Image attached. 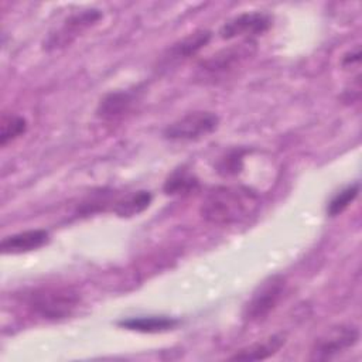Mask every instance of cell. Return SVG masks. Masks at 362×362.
<instances>
[{
  "label": "cell",
  "instance_id": "obj_1",
  "mask_svg": "<svg viewBox=\"0 0 362 362\" xmlns=\"http://www.w3.org/2000/svg\"><path fill=\"white\" fill-rule=\"evenodd\" d=\"M259 194L245 185H218L204 198L199 214L212 225H235L253 215L259 208Z\"/></svg>",
  "mask_w": 362,
  "mask_h": 362
},
{
  "label": "cell",
  "instance_id": "obj_2",
  "mask_svg": "<svg viewBox=\"0 0 362 362\" xmlns=\"http://www.w3.org/2000/svg\"><path fill=\"white\" fill-rule=\"evenodd\" d=\"M79 301L81 296L72 287H42L25 296L28 310L37 317L49 321L69 317Z\"/></svg>",
  "mask_w": 362,
  "mask_h": 362
},
{
  "label": "cell",
  "instance_id": "obj_3",
  "mask_svg": "<svg viewBox=\"0 0 362 362\" xmlns=\"http://www.w3.org/2000/svg\"><path fill=\"white\" fill-rule=\"evenodd\" d=\"M286 287L287 283L283 274H273L260 281L243 308V320L257 322L267 318L283 300Z\"/></svg>",
  "mask_w": 362,
  "mask_h": 362
},
{
  "label": "cell",
  "instance_id": "obj_4",
  "mask_svg": "<svg viewBox=\"0 0 362 362\" xmlns=\"http://www.w3.org/2000/svg\"><path fill=\"white\" fill-rule=\"evenodd\" d=\"M219 126V117L214 112H189L163 130V137L173 141H191L206 137Z\"/></svg>",
  "mask_w": 362,
  "mask_h": 362
},
{
  "label": "cell",
  "instance_id": "obj_5",
  "mask_svg": "<svg viewBox=\"0 0 362 362\" xmlns=\"http://www.w3.org/2000/svg\"><path fill=\"white\" fill-rule=\"evenodd\" d=\"M359 339V329L352 324H339L328 328L313 345L310 359L328 361L352 348Z\"/></svg>",
  "mask_w": 362,
  "mask_h": 362
},
{
  "label": "cell",
  "instance_id": "obj_6",
  "mask_svg": "<svg viewBox=\"0 0 362 362\" xmlns=\"http://www.w3.org/2000/svg\"><path fill=\"white\" fill-rule=\"evenodd\" d=\"M255 51L256 42L253 40H245L240 44H233L204 59L199 65V69L209 76L225 75L229 71L239 66Z\"/></svg>",
  "mask_w": 362,
  "mask_h": 362
},
{
  "label": "cell",
  "instance_id": "obj_7",
  "mask_svg": "<svg viewBox=\"0 0 362 362\" xmlns=\"http://www.w3.org/2000/svg\"><path fill=\"white\" fill-rule=\"evenodd\" d=\"M102 18V13L98 8H86L71 14L62 24V27L48 37L45 41V49H55L71 44L82 31L88 30Z\"/></svg>",
  "mask_w": 362,
  "mask_h": 362
},
{
  "label": "cell",
  "instance_id": "obj_8",
  "mask_svg": "<svg viewBox=\"0 0 362 362\" xmlns=\"http://www.w3.org/2000/svg\"><path fill=\"white\" fill-rule=\"evenodd\" d=\"M272 25V18L269 14L262 11L242 13L230 20H228L219 30V35L223 40H232L236 37H247L252 40L255 35L266 33Z\"/></svg>",
  "mask_w": 362,
  "mask_h": 362
},
{
  "label": "cell",
  "instance_id": "obj_9",
  "mask_svg": "<svg viewBox=\"0 0 362 362\" xmlns=\"http://www.w3.org/2000/svg\"><path fill=\"white\" fill-rule=\"evenodd\" d=\"M141 90L143 89L140 86H136L106 93L98 103L96 116L103 120H116L123 117L140 99Z\"/></svg>",
  "mask_w": 362,
  "mask_h": 362
},
{
  "label": "cell",
  "instance_id": "obj_10",
  "mask_svg": "<svg viewBox=\"0 0 362 362\" xmlns=\"http://www.w3.org/2000/svg\"><path fill=\"white\" fill-rule=\"evenodd\" d=\"M211 37H212V33L209 30H197V31L185 35L184 38L174 42L163 54L161 65H164L167 68L173 64H178V62H182V61L194 57L211 41Z\"/></svg>",
  "mask_w": 362,
  "mask_h": 362
},
{
  "label": "cell",
  "instance_id": "obj_11",
  "mask_svg": "<svg viewBox=\"0 0 362 362\" xmlns=\"http://www.w3.org/2000/svg\"><path fill=\"white\" fill-rule=\"evenodd\" d=\"M49 242V232L45 229H28L1 240L0 249L4 255H18L37 250Z\"/></svg>",
  "mask_w": 362,
  "mask_h": 362
},
{
  "label": "cell",
  "instance_id": "obj_12",
  "mask_svg": "<svg viewBox=\"0 0 362 362\" xmlns=\"http://www.w3.org/2000/svg\"><path fill=\"white\" fill-rule=\"evenodd\" d=\"M286 344V334L279 332L273 334L272 337L250 344L246 348L239 349L235 355H232L229 359L232 361H262L273 356L280 351V348Z\"/></svg>",
  "mask_w": 362,
  "mask_h": 362
},
{
  "label": "cell",
  "instance_id": "obj_13",
  "mask_svg": "<svg viewBox=\"0 0 362 362\" xmlns=\"http://www.w3.org/2000/svg\"><path fill=\"white\" fill-rule=\"evenodd\" d=\"M180 324L177 318L167 317V315H144V317H129L124 320H120L117 322L119 327L137 331V332H147V334H156V332H164L168 329L175 328Z\"/></svg>",
  "mask_w": 362,
  "mask_h": 362
},
{
  "label": "cell",
  "instance_id": "obj_14",
  "mask_svg": "<svg viewBox=\"0 0 362 362\" xmlns=\"http://www.w3.org/2000/svg\"><path fill=\"white\" fill-rule=\"evenodd\" d=\"M199 180L185 167L175 168L164 181L163 191L167 195H188L197 191Z\"/></svg>",
  "mask_w": 362,
  "mask_h": 362
},
{
  "label": "cell",
  "instance_id": "obj_15",
  "mask_svg": "<svg viewBox=\"0 0 362 362\" xmlns=\"http://www.w3.org/2000/svg\"><path fill=\"white\" fill-rule=\"evenodd\" d=\"M151 201H153L151 192L141 189V191H137L134 194L124 197L123 199L116 201L113 211L120 218H130V216L139 215L144 209H147L150 206Z\"/></svg>",
  "mask_w": 362,
  "mask_h": 362
},
{
  "label": "cell",
  "instance_id": "obj_16",
  "mask_svg": "<svg viewBox=\"0 0 362 362\" xmlns=\"http://www.w3.org/2000/svg\"><path fill=\"white\" fill-rule=\"evenodd\" d=\"M28 123L20 115H3L0 122V146L4 147L27 132Z\"/></svg>",
  "mask_w": 362,
  "mask_h": 362
},
{
  "label": "cell",
  "instance_id": "obj_17",
  "mask_svg": "<svg viewBox=\"0 0 362 362\" xmlns=\"http://www.w3.org/2000/svg\"><path fill=\"white\" fill-rule=\"evenodd\" d=\"M358 192H359V182H354V184H349L345 188H342L328 202L327 214L329 216H337L341 212H344L349 206V204H352L354 199L358 197Z\"/></svg>",
  "mask_w": 362,
  "mask_h": 362
},
{
  "label": "cell",
  "instance_id": "obj_18",
  "mask_svg": "<svg viewBox=\"0 0 362 362\" xmlns=\"http://www.w3.org/2000/svg\"><path fill=\"white\" fill-rule=\"evenodd\" d=\"M245 153H246V150H243V148H233V150L228 151L216 163V173L223 177H230V175L239 174L243 168Z\"/></svg>",
  "mask_w": 362,
  "mask_h": 362
},
{
  "label": "cell",
  "instance_id": "obj_19",
  "mask_svg": "<svg viewBox=\"0 0 362 362\" xmlns=\"http://www.w3.org/2000/svg\"><path fill=\"white\" fill-rule=\"evenodd\" d=\"M359 61H361V51H359V47H356L355 49H351L348 54L344 55L342 65L349 66L354 64H359Z\"/></svg>",
  "mask_w": 362,
  "mask_h": 362
}]
</instances>
